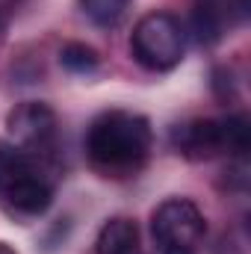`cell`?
Here are the masks:
<instances>
[{
  "label": "cell",
  "instance_id": "cell-1",
  "mask_svg": "<svg viewBox=\"0 0 251 254\" xmlns=\"http://www.w3.org/2000/svg\"><path fill=\"white\" fill-rule=\"evenodd\" d=\"M148 151H151L148 119L127 110L101 113L86 133V154L92 166L113 178L133 175L148 160Z\"/></svg>",
  "mask_w": 251,
  "mask_h": 254
},
{
  "label": "cell",
  "instance_id": "cell-3",
  "mask_svg": "<svg viewBox=\"0 0 251 254\" xmlns=\"http://www.w3.org/2000/svg\"><path fill=\"white\" fill-rule=\"evenodd\" d=\"M204 228V216L189 198H169L151 216V234L160 254H195Z\"/></svg>",
  "mask_w": 251,
  "mask_h": 254
},
{
  "label": "cell",
  "instance_id": "cell-2",
  "mask_svg": "<svg viewBox=\"0 0 251 254\" xmlns=\"http://www.w3.org/2000/svg\"><path fill=\"white\" fill-rule=\"evenodd\" d=\"M184 48H187V30L169 12L145 15L130 36V51H133L136 63L148 71L175 68L184 57Z\"/></svg>",
  "mask_w": 251,
  "mask_h": 254
},
{
  "label": "cell",
  "instance_id": "cell-4",
  "mask_svg": "<svg viewBox=\"0 0 251 254\" xmlns=\"http://www.w3.org/2000/svg\"><path fill=\"white\" fill-rule=\"evenodd\" d=\"M6 127H9V136L15 142V148L21 151H45L57 133V116L48 104L42 101H24L18 104L9 119H6Z\"/></svg>",
  "mask_w": 251,
  "mask_h": 254
},
{
  "label": "cell",
  "instance_id": "cell-8",
  "mask_svg": "<svg viewBox=\"0 0 251 254\" xmlns=\"http://www.w3.org/2000/svg\"><path fill=\"white\" fill-rule=\"evenodd\" d=\"M30 172H36V166L27 151H21L15 145H0V198L15 181H21Z\"/></svg>",
  "mask_w": 251,
  "mask_h": 254
},
{
  "label": "cell",
  "instance_id": "cell-13",
  "mask_svg": "<svg viewBox=\"0 0 251 254\" xmlns=\"http://www.w3.org/2000/svg\"><path fill=\"white\" fill-rule=\"evenodd\" d=\"M240 6H243V12H246V9H249V0H240Z\"/></svg>",
  "mask_w": 251,
  "mask_h": 254
},
{
  "label": "cell",
  "instance_id": "cell-6",
  "mask_svg": "<svg viewBox=\"0 0 251 254\" xmlns=\"http://www.w3.org/2000/svg\"><path fill=\"white\" fill-rule=\"evenodd\" d=\"M0 201H3L9 210H15V213L39 216V213H45V210L51 207V201H54V187H51L39 172H30V175H24L21 181H15L9 190L3 192Z\"/></svg>",
  "mask_w": 251,
  "mask_h": 254
},
{
  "label": "cell",
  "instance_id": "cell-5",
  "mask_svg": "<svg viewBox=\"0 0 251 254\" xmlns=\"http://www.w3.org/2000/svg\"><path fill=\"white\" fill-rule=\"evenodd\" d=\"M172 145L189 160H210L228 151L225 119H195L172 130Z\"/></svg>",
  "mask_w": 251,
  "mask_h": 254
},
{
  "label": "cell",
  "instance_id": "cell-9",
  "mask_svg": "<svg viewBox=\"0 0 251 254\" xmlns=\"http://www.w3.org/2000/svg\"><path fill=\"white\" fill-rule=\"evenodd\" d=\"M192 30L198 42H216L222 36V9L219 0H198L192 12Z\"/></svg>",
  "mask_w": 251,
  "mask_h": 254
},
{
  "label": "cell",
  "instance_id": "cell-11",
  "mask_svg": "<svg viewBox=\"0 0 251 254\" xmlns=\"http://www.w3.org/2000/svg\"><path fill=\"white\" fill-rule=\"evenodd\" d=\"M60 63H63V68H68L71 74H89V71L98 68L101 57H98L95 48L80 45V42H71V45H65L63 51H60Z\"/></svg>",
  "mask_w": 251,
  "mask_h": 254
},
{
  "label": "cell",
  "instance_id": "cell-7",
  "mask_svg": "<svg viewBox=\"0 0 251 254\" xmlns=\"http://www.w3.org/2000/svg\"><path fill=\"white\" fill-rule=\"evenodd\" d=\"M95 254H139V228L125 216L110 219L98 240H95Z\"/></svg>",
  "mask_w": 251,
  "mask_h": 254
},
{
  "label": "cell",
  "instance_id": "cell-12",
  "mask_svg": "<svg viewBox=\"0 0 251 254\" xmlns=\"http://www.w3.org/2000/svg\"><path fill=\"white\" fill-rule=\"evenodd\" d=\"M0 254H15V252H12L9 246H3V243H0Z\"/></svg>",
  "mask_w": 251,
  "mask_h": 254
},
{
  "label": "cell",
  "instance_id": "cell-10",
  "mask_svg": "<svg viewBox=\"0 0 251 254\" xmlns=\"http://www.w3.org/2000/svg\"><path fill=\"white\" fill-rule=\"evenodd\" d=\"M127 6L130 0H80V9L98 27H116L127 15Z\"/></svg>",
  "mask_w": 251,
  "mask_h": 254
}]
</instances>
